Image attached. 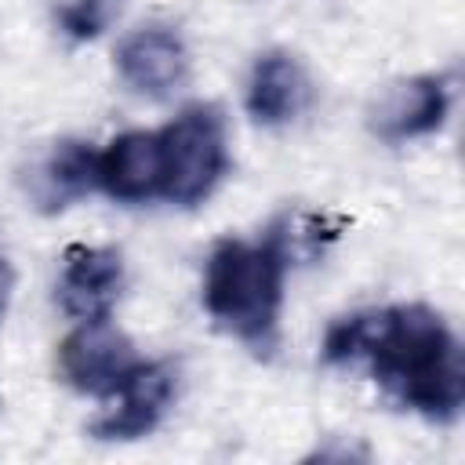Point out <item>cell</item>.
I'll use <instances>...</instances> for the list:
<instances>
[{"label": "cell", "mask_w": 465, "mask_h": 465, "mask_svg": "<svg viewBox=\"0 0 465 465\" xmlns=\"http://www.w3.org/2000/svg\"><path fill=\"white\" fill-rule=\"evenodd\" d=\"M327 363L363 360L374 381L407 411L454 421L465 403L461 345L429 305L360 309L334 320L323 334Z\"/></svg>", "instance_id": "cell-1"}, {"label": "cell", "mask_w": 465, "mask_h": 465, "mask_svg": "<svg viewBox=\"0 0 465 465\" xmlns=\"http://www.w3.org/2000/svg\"><path fill=\"white\" fill-rule=\"evenodd\" d=\"M116 69L124 84L145 98H167L189 73L185 40L167 25H145L120 40Z\"/></svg>", "instance_id": "cell-6"}, {"label": "cell", "mask_w": 465, "mask_h": 465, "mask_svg": "<svg viewBox=\"0 0 465 465\" xmlns=\"http://www.w3.org/2000/svg\"><path fill=\"white\" fill-rule=\"evenodd\" d=\"M450 109V87L443 76H411L392 84L374 113H371V131L381 142H407V138H421L443 127Z\"/></svg>", "instance_id": "cell-8"}, {"label": "cell", "mask_w": 465, "mask_h": 465, "mask_svg": "<svg viewBox=\"0 0 465 465\" xmlns=\"http://www.w3.org/2000/svg\"><path fill=\"white\" fill-rule=\"evenodd\" d=\"M124 287V258L113 247L73 243L62 258L58 302L76 320H102L113 312Z\"/></svg>", "instance_id": "cell-7"}, {"label": "cell", "mask_w": 465, "mask_h": 465, "mask_svg": "<svg viewBox=\"0 0 465 465\" xmlns=\"http://www.w3.org/2000/svg\"><path fill=\"white\" fill-rule=\"evenodd\" d=\"M138 363L142 360L131 338L109 323V316L80 320V327H73L58 345V367L65 381L91 396H113Z\"/></svg>", "instance_id": "cell-4"}, {"label": "cell", "mask_w": 465, "mask_h": 465, "mask_svg": "<svg viewBox=\"0 0 465 465\" xmlns=\"http://www.w3.org/2000/svg\"><path fill=\"white\" fill-rule=\"evenodd\" d=\"M305 102H309V76L302 62L287 51L258 54L247 80V113L265 127H280L291 124L305 109Z\"/></svg>", "instance_id": "cell-10"}, {"label": "cell", "mask_w": 465, "mask_h": 465, "mask_svg": "<svg viewBox=\"0 0 465 465\" xmlns=\"http://www.w3.org/2000/svg\"><path fill=\"white\" fill-rule=\"evenodd\" d=\"M91 189H98V149H91V142H80V138L58 142L36 163L33 185H29L36 207L47 214L76 203Z\"/></svg>", "instance_id": "cell-11"}, {"label": "cell", "mask_w": 465, "mask_h": 465, "mask_svg": "<svg viewBox=\"0 0 465 465\" xmlns=\"http://www.w3.org/2000/svg\"><path fill=\"white\" fill-rule=\"evenodd\" d=\"M160 149H163L160 196L178 207L203 203L229 171V142H225L222 109L211 102L182 109L160 131Z\"/></svg>", "instance_id": "cell-3"}, {"label": "cell", "mask_w": 465, "mask_h": 465, "mask_svg": "<svg viewBox=\"0 0 465 465\" xmlns=\"http://www.w3.org/2000/svg\"><path fill=\"white\" fill-rule=\"evenodd\" d=\"M178 392V367L171 360H142L113 392V403L91 421L94 440H142L149 436Z\"/></svg>", "instance_id": "cell-5"}, {"label": "cell", "mask_w": 465, "mask_h": 465, "mask_svg": "<svg viewBox=\"0 0 465 465\" xmlns=\"http://www.w3.org/2000/svg\"><path fill=\"white\" fill-rule=\"evenodd\" d=\"M120 15V0H65L54 18L69 40H94Z\"/></svg>", "instance_id": "cell-12"}, {"label": "cell", "mask_w": 465, "mask_h": 465, "mask_svg": "<svg viewBox=\"0 0 465 465\" xmlns=\"http://www.w3.org/2000/svg\"><path fill=\"white\" fill-rule=\"evenodd\" d=\"M287 265V218H276L262 240H218L203 269V309L251 349H272L283 309Z\"/></svg>", "instance_id": "cell-2"}, {"label": "cell", "mask_w": 465, "mask_h": 465, "mask_svg": "<svg viewBox=\"0 0 465 465\" xmlns=\"http://www.w3.org/2000/svg\"><path fill=\"white\" fill-rule=\"evenodd\" d=\"M7 265H4V258H0V312H4V291H7Z\"/></svg>", "instance_id": "cell-13"}, {"label": "cell", "mask_w": 465, "mask_h": 465, "mask_svg": "<svg viewBox=\"0 0 465 465\" xmlns=\"http://www.w3.org/2000/svg\"><path fill=\"white\" fill-rule=\"evenodd\" d=\"M163 149L160 131H124L98 153V189L120 203H142L160 196Z\"/></svg>", "instance_id": "cell-9"}]
</instances>
